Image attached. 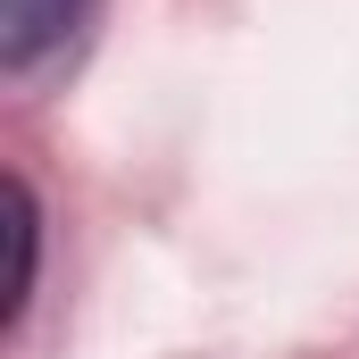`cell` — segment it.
Wrapping results in <instances>:
<instances>
[{
    "label": "cell",
    "mask_w": 359,
    "mask_h": 359,
    "mask_svg": "<svg viewBox=\"0 0 359 359\" xmlns=\"http://www.w3.org/2000/svg\"><path fill=\"white\" fill-rule=\"evenodd\" d=\"M8 243H17V276H8V292H0V326H17V309H25V292H34V192L8 176Z\"/></svg>",
    "instance_id": "2"
},
{
    "label": "cell",
    "mask_w": 359,
    "mask_h": 359,
    "mask_svg": "<svg viewBox=\"0 0 359 359\" xmlns=\"http://www.w3.org/2000/svg\"><path fill=\"white\" fill-rule=\"evenodd\" d=\"M84 17H92V0H0V67L34 76L42 59H59L84 34Z\"/></svg>",
    "instance_id": "1"
}]
</instances>
